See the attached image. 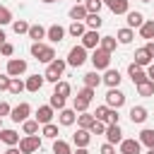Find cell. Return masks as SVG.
<instances>
[{"mask_svg": "<svg viewBox=\"0 0 154 154\" xmlns=\"http://www.w3.org/2000/svg\"><path fill=\"white\" fill-rule=\"evenodd\" d=\"M31 55H34L38 63H46V65H51V63L55 60V51H53V46H48V43H31Z\"/></svg>", "mask_w": 154, "mask_h": 154, "instance_id": "obj_1", "label": "cell"}, {"mask_svg": "<svg viewBox=\"0 0 154 154\" xmlns=\"http://www.w3.org/2000/svg\"><path fill=\"white\" fill-rule=\"evenodd\" d=\"M65 67H67V60H60V58H55L48 67H46V72H43V77H46V82H53V84H58L60 82V77H63V72H65Z\"/></svg>", "mask_w": 154, "mask_h": 154, "instance_id": "obj_2", "label": "cell"}, {"mask_svg": "<svg viewBox=\"0 0 154 154\" xmlns=\"http://www.w3.org/2000/svg\"><path fill=\"white\" fill-rule=\"evenodd\" d=\"M89 60H91V65H94V70H96V72H99V70H103V72H106V70L111 67V53H106V51H101V48H96V51L91 53V58H89Z\"/></svg>", "mask_w": 154, "mask_h": 154, "instance_id": "obj_3", "label": "cell"}, {"mask_svg": "<svg viewBox=\"0 0 154 154\" xmlns=\"http://www.w3.org/2000/svg\"><path fill=\"white\" fill-rule=\"evenodd\" d=\"M41 149V137L38 135H24L19 140V152L22 154H34Z\"/></svg>", "mask_w": 154, "mask_h": 154, "instance_id": "obj_4", "label": "cell"}, {"mask_svg": "<svg viewBox=\"0 0 154 154\" xmlns=\"http://www.w3.org/2000/svg\"><path fill=\"white\" fill-rule=\"evenodd\" d=\"M87 63V48L79 43V46H75V48H70V53H67V65H72V67H82Z\"/></svg>", "mask_w": 154, "mask_h": 154, "instance_id": "obj_5", "label": "cell"}, {"mask_svg": "<svg viewBox=\"0 0 154 154\" xmlns=\"http://www.w3.org/2000/svg\"><path fill=\"white\" fill-rule=\"evenodd\" d=\"M123 103H125V94H123L118 87L106 91V106H108V108H116V111H118Z\"/></svg>", "mask_w": 154, "mask_h": 154, "instance_id": "obj_6", "label": "cell"}, {"mask_svg": "<svg viewBox=\"0 0 154 154\" xmlns=\"http://www.w3.org/2000/svg\"><path fill=\"white\" fill-rule=\"evenodd\" d=\"M29 113H31V106H29L26 101H22V103H17V106L12 108L10 118H12L14 123H24V120H29Z\"/></svg>", "mask_w": 154, "mask_h": 154, "instance_id": "obj_7", "label": "cell"}, {"mask_svg": "<svg viewBox=\"0 0 154 154\" xmlns=\"http://www.w3.org/2000/svg\"><path fill=\"white\" fill-rule=\"evenodd\" d=\"M24 72H26V60H22V58H10L7 60V75L10 77H19Z\"/></svg>", "mask_w": 154, "mask_h": 154, "instance_id": "obj_8", "label": "cell"}, {"mask_svg": "<svg viewBox=\"0 0 154 154\" xmlns=\"http://www.w3.org/2000/svg\"><path fill=\"white\" fill-rule=\"evenodd\" d=\"M99 43H101V36H99V31H94V29H87V34L82 36V46L89 51H96L99 48Z\"/></svg>", "mask_w": 154, "mask_h": 154, "instance_id": "obj_9", "label": "cell"}, {"mask_svg": "<svg viewBox=\"0 0 154 154\" xmlns=\"http://www.w3.org/2000/svg\"><path fill=\"white\" fill-rule=\"evenodd\" d=\"M128 75H130L132 84H142V82H147V79H149V77H147V70H144V67H137L135 63H130V65H128Z\"/></svg>", "mask_w": 154, "mask_h": 154, "instance_id": "obj_10", "label": "cell"}, {"mask_svg": "<svg viewBox=\"0 0 154 154\" xmlns=\"http://www.w3.org/2000/svg\"><path fill=\"white\" fill-rule=\"evenodd\" d=\"M89 142H91V132L84 128H77V132L72 135V144L77 149H82V147H89Z\"/></svg>", "mask_w": 154, "mask_h": 154, "instance_id": "obj_11", "label": "cell"}, {"mask_svg": "<svg viewBox=\"0 0 154 154\" xmlns=\"http://www.w3.org/2000/svg\"><path fill=\"white\" fill-rule=\"evenodd\" d=\"M101 79H103V84H106L108 89H116V87L120 84V79H123V77H120V72H118V70L108 67V70L103 72V77H101Z\"/></svg>", "mask_w": 154, "mask_h": 154, "instance_id": "obj_12", "label": "cell"}, {"mask_svg": "<svg viewBox=\"0 0 154 154\" xmlns=\"http://www.w3.org/2000/svg\"><path fill=\"white\" fill-rule=\"evenodd\" d=\"M106 142L113 144V147L123 142V130H120V125H108V128H106Z\"/></svg>", "mask_w": 154, "mask_h": 154, "instance_id": "obj_13", "label": "cell"}, {"mask_svg": "<svg viewBox=\"0 0 154 154\" xmlns=\"http://www.w3.org/2000/svg\"><path fill=\"white\" fill-rule=\"evenodd\" d=\"M0 142H5L7 147H17L19 144V132L12 130V128H5V130H0Z\"/></svg>", "mask_w": 154, "mask_h": 154, "instance_id": "obj_14", "label": "cell"}, {"mask_svg": "<svg viewBox=\"0 0 154 154\" xmlns=\"http://www.w3.org/2000/svg\"><path fill=\"white\" fill-rule=\"evenodd\" d=\"M65 34H67V29H63L60 24H53V26H48V34H46V38H48L51 43H60V41L65 38Z\"/></svg>", "mask_w": 154, "mask_h": 154, "instance_id": "obj_15", "label": "cell"}, {"mask_svg": "<svg viewBox=\"0 0 154 154\" xmlns=\"http://www.w3.org/2000/svg\"><path fill=\"white\" fill-rule=\"evenodd\" d=\"M75 120H77V111H75V108H63V111L58 113V123L65 125V128L75 125Z\"/></svg>", "mask_w": 154, "mask_h": 154, "instance_id": "obj_16", "label": "cell"}, {"mask_svg": "<svg viewBox=\"0 0 154 154\" xmlns=\"http://www.w3.org/2000/svg\"><path fill=\"white\" fill-rule=\"evenodd\" d=\"M36 120H38V125H48V123L53 120V108H51V103L38 106V111H36Z\"/></svg>", "mask_w": 154, "mask_h": 154, "instance_id": "obj_17", "label": "cell"}, {"mask_svg": "<svg viewBox=\"0 0 154 154\" xmlns=\"http://www.w3.org/2000/svg\"><path fill=\"white\" fill-rule=\"evenodd\" d=\"M140 152H142L140 140H123L120 142V154H140Z\"/></svg>", "mask_w": 154, "mask_h": 154, "instance_id": "obj_18", "label": "cell"}, {"mask_svg": "<svg viewBox=\"0 0 154 154\" xmlns=\"http://www.w3.org/2000/svg\"><path fill=\"white\" fill-rule=\"evenodd\" d=\"M43 82H46V77H43V75H31V77H26V91L36 94V91L43 87Z\"/></svg>", "mask_w": 154, "mask_h": 154, "instance_id": "obj_19", "label": "cell"}, {"mask_svg": "<svg viewBox=\"0 0 154 154\" xmlns=\"http://www.w3.org/2000/svg\"><path fill=\"white\" fill-rule=\"evenodd\" d=\"M46 34H48V29H43L41 24H31L29 26V38L34 43H41V38H46Z\"/></svg>", "mask_w": 154, "mask_h": 154, "instance_id": "obj_20", "label": "cell"}, {"mask_svg": "<svg viewBox=\"0 0 154 154\" xmlns=\"http://www.w3.org/2000/svg\"><path fill=\"white\" fill-rule=\"evenodd\" d=\"M130 120L137 123V125L144 123V120H147V108H144V106H132V108H130Z\"/></svg>", "mask_w": 154, "mask_h": 154, "instance_id": "obj_21", "label": "cell"}, {"mask_svg": "<svg viewBox=\"0 0 154 154\" xmlns=\"http://www.w3.org/2000/svg\"><path fill=\"white\" fill-rule=\"evenodd\" d=\"M108 10H111L113 14H128V12H130V2H128V0H113V2L108 5Z\"/></svg>", "mask_w": 154, "mask_h": 154, "instance_id": "obj_22", "label": "cell"}, {"mask_svg": "<svg viewBox=\"0 0 154 154\" xmlns=\"http://www.w3.org/2000/svg\"><path fill=\"white\" fill-rule=\"evenodd\" d=\"M125 17H128V29H135V26L140 29L144 24V14L142 12H128Z\"/></svg>", "mask_w": 154, "mask_h": 154, "instance_id": "obj_23", "label": "cell"}, {"mask_svg": "<svg viewBox=\"0 0 154 154\" xmlns=\"http://www.w3.org/2000/svg\"><path fill=\"white\" fill-rule=\"evenodd\" d=\"M67 34L75 36V38H82V36L87 34V24H84V22H72V24L67 26Z\"/></svg>", "mask_w": 154, "mask_h": 154, "instance_id": "obj_24", "label": "cell"}, {"mask_svg": "<svg viewBox=\"0 0 154 154\" xmlns=\"http://www.w3.org/2000/svg\"><path fill=\"white\" fill-rule=\"evenodd\" d=\"M135 65H137V67H149V65H152V58H149V53H147L144 48L135 51Z\"/></svg>", "mask_w": 154, "mask_h": 154, "instance_id": "obj_25", "label": "cell"}, {"mask_svg": "<svg viewBox=\"0 0 154 154\" xmlns=\"http://www.w3.org/2000/svg\"><path fill=\"white\" fill-rule=\"evenodd\" d=\"M101 82H103V79H101V75H99L96 70H91V72L84 75V87H89V89H96Z\"/></svg>", "mask_w": 154, "mask_h": 154, "instance_id": "obj_26", "label": "cell"}, {"mask_svg": "<svg viewBox=\"0 0 154 154\" xmlns=\"http://www.w3.org/2000/svg\"><path fill=\"white\" fill-rule=\"evenodd\" d=\"M87 14H89V12H87L84 5H75V7L70 10V19H72V22H84Z\"/></svg>", "mask_w": 154, "mask_h": 154, "instance_id": "obj_27", "label": "cell"}, {"mask_svg": "<svg viewBox=\"0 0 154 154\" xmlns=\"http://www.w3.org/2000/svg\"><path fill=\"white\" fill-rule=\"evenodd\" d=\"M132 38H135V31H132V29H128V26H125V29H118V34H116V41H118V43H123V46H128Z\"/></svg>", "mask_w": 154, "mask_h": 154, "instance_id": "obj_28", "label": "cell"}, {"mask_svg": "<svg viewBox=\"0 0 154 154\" xmlns=\"http://www.w3.org/2000/svg\"><path fill=\"white\" fill-rule=\"evenodd\" d=\"M116 46H118L116 36H101V43H99V48H101V51H106V53H113V51H116Z\"/></svg>", "mask_w": 154, "mask_h": 154, "instance_id": "obj_29", "label": "cell"}, {"mask_svg": "<svg viewBox=\"0 0 154 154\" xmlns=\"http://www.w3.org/2000/svg\"><path fill=\"white\" fill-rule=\"evenodd\" d=\"M94 120H96V118H94V113H89V111H84V113H79V116H77V125H79V128H84V130H89Z\"/></svg>", "mask_w": 154, "mask_h": 154, "instance_id": "obj_30", "label": "cell"}, {"mask_svg": "<svg viewBox=\"0 0 154 154\" xmlns=\"http://www.w3.org/2000/svg\"><path fill=\"white\" fill-rule=\"evenodd\" d=\"M140 144H144V147H149V149H154V130H149V128H144V130L140 132Z\"/></svg>", "mask_w": 154, "mask_h": 154, "instance_id": "obj_31", "label": "cell"}, {"mask_svg": "<svg viewBox=\"0 0 154 154\" xmlns=\"http://www.w3.org/2000/svg\"><path fill=\"white\" fill-rule=\"evenodd\" d=\"M53 154H72L70 142H65V140H53Z\"/></svg>", "mask_w": 154, "mask_h": 154, "instance_id": "obj_32", "label": "cell"}, {"mask_svg": "<svg viewBox=\"0 0 154 154\" xmlns=\"http://www.w3.org/2000/svg\"><path fill=\"white\" fill-rule=\"evenodd\" d=\"M53 94H58V96H63V99H67L70 94H72V87H70V82H58L55 84V89H53Z\"/></svg>", "mask_w": 154, "mask_h": 154, "instance_id": "obj_33", "label": "cell"}, {"mask_svg": "<svg viewBox=\"0 0 154 154\" xmlns=\"http://www.w3.org/2000/svg\"><path fill=\"white\" fill-rule=\"evenodd\" d=\"M140 34H142V38H147V41H154V19L144 22V24L140 26Z\"/></svg>", "mask_w": 154, "mask_h": 154, "instance_id": "obj_34", "label": "cell"}, {"mask_svg": "<svg viewBox=\"0 0 154 154\" xmlns=\"http://www.w3.org/2000/svg\"><path fill=\"white\" fill-rule=\"evenodd\" d=\"M84 24H87V29H94V31H99V26L103 24V19H101L99 14H87Z\"/></svg>", "mask_w": 154, "mask_h": 154, "instance_id": "obj_35", "label": "cell"}, {"mask_svg": "<svg viewBox=\"0 0 154 154\" xmlns=\"http://www.w3.org/2000/svg\"><path fill=\"white\" fill-rule=\"evenodd\" d=\"M26 89V82H22L19 77H12V82H10V94H22Z\"/></svg>", "mask_w": 154, "mask_h": 154, "instance_id": "obj_36", "label": "cell"}, {"mask_svg": "<svg viewBox=\"0 0 154 154\" xmlns=\"http://www.w3.org/2000/svg\"><path fill=\"white\" fill-rule=\"evenodd\" d=\"M89 103H91V101H87V99H82V96H75V99H72V108H75L77 113H84V111L89 108Z\"/></svg>", "mask_w": 154, "mask_h": 154, "instance_id": "obj_37", "label": "cell"}, {"mask_svg": "<svg viewBox=\"0 0 154 154\" xmlns=\"http://www.w3.org/2000/svg\"><path fill=\"white\" fill-rule=\"evenodd\" d=\"M22 130H24V135H36L38 132V120L34 118V120H24L22 123Z\"/></svg>", "mask_w": 154, "mask_h": 154, "instance_id": "obj_38", "label": "cell"}, {"mask_svg": "<svg viewBox=\"0 0 154 154\" xmlns=\"http://www.w3.org/2000/svg\"><path fill=\"white\" fill-rule=\"evenodd\" d=\"M137 91H140V96H152V94H154V82L147 79V82L137 84Z\"/></svg>", "mask_w": 154, "mask_h": 154, "instance_id": "obj_39", "label": "cell"}, {"mask_svg": "<svg viewBox=\"0 0 154 154\" xmlns=\"http://www.w3.org/2000/svg\"><path fill=\"white\" fill-rule=\"evenodd\" d=\"M43 137H48V140H58V125L55 123H48V125H43Z\"/></svg>", "mask_w": 154, "mask_h": 154, "instance_id": "obj_40", "label": "cell"}, {"mask_svg": "<svg viewBox=\"0 0 154 154\" xmlns=\"http://www.w3.org/2000/svg\"><path fill=\"white\" fill-rule=\"evenodd\" d=\"M29 22H24V19H17V22H12V29H14V34H29Z\"/></svg>", "mask_w": 154, "mask_h": 154, "instance_id": "obj_41", "label": "cell"}, {"mask_svg": "<svg viewBox=\"0 0 154 154\" xmlns=\"http://www.w3.org/2000/svg\"><path fill=\"white\" fill-rule=\"evenodd\" d=\"M106 128H108V125H106L103 120H94L91 128H89V132H91V135H106Z\"/></svg>", "mask_w": 154, "mask_h": 154, "instance_id": "obj_42", "label": "cell"}, {"mask_svg": "<svg viewBox=\"0 0 154 154\" xmlns=\"http://www.w3.org/2000/svg\"><path fill=\"white\" fill-rule=\"evenodd\" d=\"M101 0H84V7H87V12L89 14H99V10H101Z\"/></svg>", "mask_w": 154, "mask_h": 154, "instance_id": "obj_43", "label": "cell"}, {"mask_svg": "<svg viewBox=\"0 0 154 154\" xmlns=\"http://www.w3.org/2000/svg\"><path fill=\"white\" fill-rule=\"evenodd\" d=\"M14 19H12V12L5 7V5H0V26H5V24H12Z\"/></svg>", "mask_w": 154, "mask_h": 154, "instance_id": "obj_44", "label": "cell"}, {"mask_svg": "<svg viewBox=\"0 0 154 154\" xmlns=\"http://www.w3.org/2000/svg\"><path fill=\"white\" fill-rule=\"evenodd\" d=\"M51 108H53V111H55V108L63 111V108H65V99L58 96V94H51Z\"/></svg>", "mask_w": 154, "mask_h": 154, "instance_id": "obj_45", "label": "cell"}, {"mask_svg": "<svg viewBox=\"0 0 154 154\" xmlns=\"http://www.w3.org/2000/svg\"><path fill=\"white\" fill-rule=\"evenodd\" d=\"M108 111H111L108 106H99V108L94 111V118H96V120H103V123H106V118H108Z\"/></svg>", "mask_w": 154, "mask_h": 154, "instance_id": "obj_46", "label": "cell"}, {"mask_svg": "<svg viewBox=\"0 0 154 154\" xmlns=\"http://www.w3.org/2000/svg\"><path fill=\"white\" fill-rule=\"evenodd\" d=\"M94 94H96V89H89V87H82V89L77 91V96H82V99H87V101H91Z\"/></svg>", "mask_w": 154, "mask_h": 154, "instance_id": "obj_47", "label": "cell"}, {"mask_svg": "<svg viewBox=\"0 0 154 154\" xmlns=\"http://www.w3.org/2000/svg\"><path fill=\"white\" fill-rule=\"evenodd\" d=\"M118 120H120L118 111H116V108H111V111H108V118H106V125H118Z\"/></svg>", "mask_w": 154, "mask_h": 154, "instance_id": "obj_48", "label": "cell"}, {"mask_svg": "<svg viewBox=\"0 0 154 154\" xmlns=\"http://www.w3.org/2000/svg\"><path fill=\"white\" fill-rule=\"evenodd\" d=\"M10 82H12V77L5 72V75H0V91H10Z\"/></svg>", "mask_w": 154, "mask_h": 154, "instance_id": "obj_49", "label": "cell"}, {"mask_svg": "<svg viewBox=\"0 0 154 154\" xmlns=\"http://www.w3.org/2000/svg\"><path fill=\"white\" fill-rule=\"evenodd\" d=\"M0 53H2V55H5V58H10V55H12V53H14V46H12V43H7V41H5V43H2V46H0Z\"/></svg>", "mask_w": 154, "mask_h": 154, "instance_id": "obj_50", "label": "cell"}, {"mask_svg": "<svg viewBox=\"0 0 154 154\" xmlns=\"http://www.w3.org/2000/svg\"><path fill=\"white\" fill-rule=\"evenodd\" d=\"M10 113H12L10 103H7V101H0V118H5V116H10Z\"/></svg>", "mask_w": 154, "mask_h": 154, "instance_id": "obj_51", "label": "cell"}, {"mask_svg": "<svg viewBox=\"0 0 154 154\" xmlns=\"http://www.w3.org/2000/svg\"><path fill=\"white\" fill-rule=\"evenodd\" d=\"M101 154H116V147L106 142V144H101Z\"/></svg>", "mask_w": 154, "mask_h": 154, "instance_id": "obj_52", "label": "cell"}, {"mask_svg": "<svg viewBox=\"0 0 154 154\" xmlns=\"http://www.w3.org/2000/svg\"><path fill=\"white\" fill-rule=\"evenodd\" d=\"M144 51L149 53V58H154V41H147V46H144Z\"/></svg>", "mask_w": 154, "mask_h": 154, "instance_id": "obj_53", "label": "cell"}, {"mask_svg": "<svg viewBox=\"0 0 154 154\" xmlns=\"http://www.w3.org/2000/svg\"><path fill=\"white\" fill-rule=\"evenodd\" d=\"M147 77H149V79H152V82H154V63H152V65H149V67H147Z\"/></svg>", "mask_w": 154, "mask_h": 154, "instance_id": "obj_54", "label": "cell"}, {"mask_svg": "<svg viewBox=\"0 0 154 154\" xmlns=\"http://www.w3.org/2000/svg\"><path fill=\"white\" fill-rule=\"evenodd\" d=\"M5 154H22V152H19V149H17V147H10V149H7V152H5Z\"/></svg>", "mask_w": 154, "mask_h": 154, "instance_id": "obj_55", "label": "cell"}, {"mask_svg": "<svg viewBox=\"0 0 154 154\" xmlns=\"http://www.w3.org/2000/svg\"><path fill=\"white\" fill-rule=\"evenodd\" d=\"M5 38H7V36H5V31H2V26H0V46L5 43Z\"/></svg>", "mask_w": 154, "mask_h": 154, "instance_id": "obj_56", "label": "cell"}, {"mask_svg": "<svg viewBox=\"0 0 154 154\" xmlns=\"http://www.w3.org/2000/svg\"><path fill=\"white\" fill-rule=\"evenodd\" d=\"M72 154H89V152H87V147H82V149H77V152H72Z\"/></svg>", "mask_w": 154, "mask_h": 154, "instance_id": "obj_57", "label": "cell"}, {"mask_svg": "<svg viewBox=\"0 0 154 154\" xmlns=\"http://www.w3.org/2000/svg\"><path fill=\"white\" fill-rule=\"evenodd\" d=\"M101 2H103V5H111V2H113V0H101Z\"/></svg>", "mask_w": 154, "mask_h": 154, "instance_id": "obj_58", "label": "cell"}, {"mask_svg": "<svg viewBox=\"0 0 154 154\" xmlns=\"http://www.w3.org/2000/svg\"><path fill=\"white\" fill-rule=\"evenodd\" d=\"M41 2H46V5H51V2H55V0H41Z\"/></svg>", "mask_w": 154, "mask_h": 154, "instance_id": "obj_59", "label": "cell"}, {"mask_svg": "<svg viewBox=\"0 0 154 154\" xmlns=\"http://www.w3.org/2000/svg\"><path fill=\"white\" fill-rule=\"evenodd\" d=\"M0 130H2V118H0Z\"/></svg>", "mask_w": 154, "mask_h": 154, "instance_id": "obj_60", "label": "cell"}, {"mask_svg": "<svg viewBox=\"0 0 154 154\" xmlns=\"http://www.w3.org/2000/svg\"><path fill=\"white\" fill-rule=\"evenodd\" d=\"M147 154H154V149H149V152H147Z\"/></svg>", "mask_w": 154, "mask_h": 154, "instance_id": "obj_61", "label": "cell"}, {"mask_svg": "<svg viewBox=\"0 0 154 154\" xmlns=\"http://www.w3.org/2000/svg\"><path fill=\"white\" fill-rule=\"evenodd\" d=\"M140 2H152V0H140Z\"/></svg>", "mask_w": 154, "mask_h": 154, "instance_id": "obj_62", "label": "cell"}]
</instances>
